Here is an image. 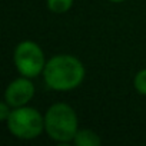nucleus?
<instances>
[{
  "label": "nucleus",
  "mask_w": 146,
  "mask_h": 146,
  "mask_svg": "<svg viewBox=\"0 0 146 146\" xmlns=\"http://www.w3.org/2000/svg\"><path fill=\"white\" fill-rule=\"evenodd\" d=\"M42 76L49 89L54 92H70L82 85L86 69L76 56L62 53L46 62Z\"/></svg>",
  "instance_id": "1"
},
{
  "label": "nucleus",
  "mask_w": 146,
  "mask_h": 146,
  "mask_svg": "<svg viewBox=\"0 0 146 146\" xmlns=\"http://www.w3.org/2000/svg\"><path fill=\"white\" fill-rule=\"evenodd\" d=\"M79 130L78 113L67 103H53L44 113V132L57 143L73 142Z\"/></svg>",
  "instance_id": "2"
},
{
  "label": "nucleus",
  "mask_w": 146,
  "mask_h": 146,
  "mask_svg": "<svg viewBox=\"0 0 146 146\" xmlns=\"http://www.w3.org/2000/svg\"><path fill=\"white\" fill-rule=\"evenodd\" d=\"M5 123L10 135L22 140L36 139L44 132V115L27 105L13 108Z\"/></svg>",
  "instance_id": "3"
},
{
  "label": "nucleus",
  "mask_w": 146,
  "mask_h": 146,
  "mask_svg": "<svg viewBox=\"0 0 146 146\" xmlns=\"http://www.w3.org/2000/svg\"><path fill=\"white\" fill-rule=\"evenodd\" d=\"M13 60L19 75L30 79L42 75L47 62L42 47L35 40L20 42L15 49Z\"/></svg>",
  "instance_id": "4"
},
{
  "label": "nucleus",
  "mask_w": 146,
  "mask_h": 146,
  "mask_svg": "<svg viewBox=\"0 0 146 146\" xmlns=\"http://www.w3.org/2000/svg\"><path fill=\"white\" fill-rule=\"evenodd\" d=\"M35 93L36 89L32 79L20 76L7 85L5 90V100L12 108H20V106H26L33 99Z\"/></svg>",
  "instance_id": "5"
},
{
  "label": "nucleus",
  "mask_w": 146,
  "mask_h": 146,
  "mask_svg": "<svg viewBox=\"0 0 146 146\" xmlns=\"http://www.w3.org/2000/svg\"><path fill=\"white\" fill-rule=\"evenodd\" d=\"M73 143L76 146H99L102 143L100 136L92 129H79Z\"/></svg>",
  "instance_id": "6"
},
{
  "label": "nucleus",
  "mask_w": 146,
  "mask_h": 146,
  "mask_svg": "<svg viewBox=\"0 0 146 146\" xmlns=\"http://www.w3.org/2000/svg\"><path fill=\"white\" fill-rule=\"evenodd\" d=\"M73 6V0H47V7L52 13L63 15Z\"/></svg>",
  "instance_id": "7"
},
{
  "label": "nucleus",
  "mask_w": 146,
  "mask_h": 146,
  "mask_svg": "<svg viewBox=\"0 0 146 146\" xmlns=\"http://www.w3.org/2000/svg\"><path fill=\"white\" fill-rule=\"evenodd\" d=\"M133 88H135V90L139 95L146 96V69L139 70L135 75V78H133Z\"/></svg>",
  "instance_id": "8"
},
{
  "label": "nucleus",
  "mask_w": 146,
  "mask_h": 146,
  "mask_svg": "<svg viewBox=\"0 0 146 146\" xmlns=\"http://www.w3.org/2000/svg\"><path fill=\"white\" fill-rule=\"evenodd\" d=\"M12 110H13V108H12L6 100H3L2 103H0V120L6 122V120L9 119V116H10Z\"/></svg>",
  "instance_id": "9"
},
{
  "label": "nucleus",
  "mask_w": 146,
  "mask_h": 146,
  "mask_svg": "<svg viewBox=\"0 0 146 146\" xmlns=\"http://www.w3.org/2000/svg\"><path fill=\"white\" fill-rule=\"evenodd\" d=\"M108 2H110V3H123V2H126V0H108Z\"/></svg>",
  "instance_id": "10"
}]
</instances>
